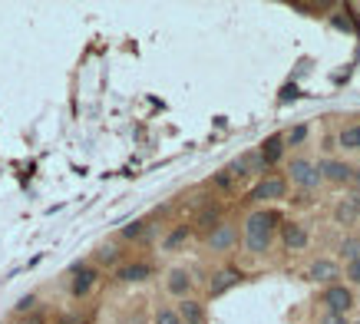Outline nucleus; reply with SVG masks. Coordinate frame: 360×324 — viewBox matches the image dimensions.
Segmentation results:
<instances>
[{
	"mask_svg": "<svg viewBox=\"0 0 360 324\" xmlns=\"http://www.w3.org/2000/svg\"><path fill=\"white\" fill-rule=\"evenodd\" d=\"M334 219H337V225H354V222H360V192H350L347 199H341V202L334 205Z\"/></svg>",
	"mask_w": 360,
	"mask_h": 324,
	"instance_id": "nucleus-7",
	"label": "nucleus"
},
{
	"mask_svg": "<svg viewBox=\"0 0 360 324\" xmlns=\"http://www.w3.org/2000/svg\"><path fill=\"white\" fill-rule=\"evenodd\" d=\"M265 159H261V153H245V155H238L231 166H228V172L238 179V175H258V172H265Z\"/></svg>",
	"mask_w": 360,
	"mask_h": 324,
	"instance_id": "nucleus-8",
	"label": "nucleus"
},
{
	"mask_svg": "<svg viewBox=\"0 0 360 324\" xmlns=\"http://www.w3.org/2000/svg\"><path fill=\"white\" fill-rule=\"evenodd\" d=\"M242 278H245V275H242L238 268H231V265L218 268V271L211 275V282H209V295L211 298H222L225 291H231L235 285H242Z\"/></svg>",
	"mask_w": 360,
	"mask_h": 324,
	"instance_id": "nucleus-5",
	"label": "nucleus"
},
{
	"mask_svg": "<svg viewBox=\"0 0 360 324\" xmlns=\"http://www.w3.org/2000/svg\"><path fill=\"white\" fill-rule=\"evenodd\" d=\"M337 142H341V149L360 153V123H354V126H344L341 136H337Z\"/></svg>",
	"mask_w": 360,
	"mask_h": 324,
	"instance_id": "nucleus-17",
	"label": "nucleus"
},
{
	"mask_svg": "<svg viewBox=\"0 0 360 324\" xmlns=\"http://www.w3.org/2000/svg\"><path fill=\"white\" fill-rule=\"evenodd\" d=\"M287 175H291V182L301 186V189H318V186H321V172H318L314 162H307V159H291Z\"/></svg>",
	"mask_w": 360,
	"mask_h": 324,
	"instance_id": "nucleus-3",
	"label": "nucleus"
},
{
	"mask_svg": "<svg viewBox=\"0 0 360 324\" xmlns=\"http://www.w3.org/2000/svg\"><path fill=\"white\" fill-rule=\"evenodd\" d=\"M298 96H301V90H298L294 83H287L285 90H281V103H291V99H298Z\"/></svg>",
	"mask_w": 360,
	"mask_h": 324,
	"instance_id": "nucleus-24",
	"label": "nucleus"
},
{
	"mask_svg": "<svg viewBox=\"0 0 360 324\" xmlns=\"http://www.w3.org/2000/svg\"><path fill=\"white\" fill-rule=\"evenodd\" d=\"M318 172H321V179L334 182V186H344V182L354 179V169H350L347 162H341V159H321V162H318Z\"/></svg>",
	"mask_w": 360,
	"mask_h": 324,
	"instance_id": "nucleus-6",
	"label": "nucleus"
},
{
	"mask_svg": "<svg viewBox=\"0 0 360 324\" xmlns=\"http://www.w3.org/2000/svg\"><path fill=\"white\" fill-rule=\"evenodd\" d=\"M146 235H149V225H146V222H129V225H123V238H129V242L146 238Z\"/></svg>",
	"mask_w": 360,
	"mask_h": 324,
	"instance_id": "nucleus-20",
	"label": "nucleus"
},
{
	"mask_svg": "<svg viewBox=\"0 0 360 324\" xmlns=\"http://www.w3.org/2000/svg\"><path fill=\"white\" fill-rule=\"evenodd\" d=\"M155 324H182V318H179L175 308H159L155 311Z\"/></svg>",
	"mask_w": 360,
	"mask_h": 324,
	"instance_id": "nucleus-21",
	"label": "nucleus"
},
{
	"mask_svg": "<svg viewBox=\"0 0 360 324\" xmlns=\"http://www.w3.org/2000/svg\"><path fill=\"white\" fill-rule=\"evenodd\" d=\"M347 278H350L354 285H360V258L357 262H347Z\"/></svg>",
	"mask_w": 360,
	"mask_h": 324,
	"instance_id": "nucleus-25",
	"label": "nucleus"
},
{
	"mask_svg": "<svg viewBox=\"0 0 360 324\" xmlns=\"http://www.w3.org/2000/svg\"><path fill=\"white\" fill-rule=\"evenodd\" d=\"M287 195V179L285 175H265L255 189H251V199L255 202H278Z\"/></svg>",
	"mask_w": 360,
	"mask_h": 324,
	"instance_id": "nucleus-4",
	"label": "nucleus"
},
{
	"mask_svg": "<svg viewBox=\"0 0 360 324\" xmlns=\"http://www.w3.org/2000/svg\"><path fill=\"white\" fill-rule=\"evenodd\" d=\"M152 275V268L146 262H133V265H123L116 268V282H123V285H136V282H146Z\"/></svg>",
	"mask_w": 360,
	"mask_h": 324,
	"instance_id": "nucleus-11",
	"label": "nucleus"
},
{
	"mask_svg": "<svg viewBox=\"0 0 360 324\" xmlns=\"http://www.w3.org/2000/svg\"><path fill=\"white\" fill-rule=\"evenodd\" d=\"M274 225H278V212L271 209H258L248 215L245 222V245L248 251H255V255H261L271 248V238H274Z\"/></svg>",
	"mask_w": 360,
	"mask_h": 324,
	"instance_id": "nucleus-1",
	"label": "nucleus"
},
{
	"mask_svg": "<svg viewBox=\"0 0 360 324\" xmlns=\"http://www.w3.org/2000/svg\"><path fill=\"white\" fill-rule=\"evenodd\" d=\"M281 242H285L287 251H304L307 248V229L301 222H285L281 225Z\"/></svg>",
	"mask_w": 360,
	"mask_h": 324,
	"instance_id": "nucleus-9",
	"label": "nucleus"
},
{
	"mask_svg": "<svg viewBox=\"0 0 360 324\" xmlns=\"http://www.w3.org/2000/svg\"><path fill=\"white\" fill-rule=\"evenodd\" d=\"M341 258L344 262H357L360 258V238H344L341 242Z\"/></svg>",
	"mask_w": 360,
	"mask_h": 324,
	"instance_id": "nucleus-19",
	"label": "nucleus"
},
{
	"mask_svg": "<svg viewBox=\"0 0 360 324\" xmlns=\"http://www.w3.org/2000/svg\"><path fill=\"white\" fill-rule=\"evenodd\" d=\"M37 305V298H34V295H27V298H20V305H17V311L20 314H23V311H30V308Z\"/></svg>",
	"mask_w": 360,
	"mask_h": 324,
	"instance_id": "nucleus-27",
	"label": "nucleus"
},
{
	"mask_svg": "<svg viewBox=\"0 0 360 324\" xmlns=\"http://www.w3.org/2000/svg\"><path fill=\"white\" fill-rule=\"evenodd\" d=\"M304 139H307V126H294V129H291V133H285V146H298V142H304Z\"/></svg>",
	"mask_w": 360,
	"mask_h": 324,
	"instance_id": "nucleus-23",
	"label": "nucleus"
},
{
	"mask_svg": "<svg viewBox=\"0 0 360 324\" xmlns=\"http://www.w3.org/2000/svg\"><path fill=\"white\" fill-rule=\"evenodd\" d=\"M321 305L327 308V314H347V311L354 308V291L344 285H327L324 288Z\"/></svg>",
	"mask_w": 360,
	"mask_h": 324,
	"instance_id": "nucleus-2",
	"label": "nucleus"
},
{
	"mask_svg": "<svg viewBox=\"0 0 360 324\" xmlns=\"http://www.w3.org/2000/svg\"><path fill=\"white\" fill-rule=\"evenodd\" d=\"M166 288H169L172 295L185 298V295H189V288H192L189 271H185V268H172V271H169V278H166Z\"/></svg>",
	"mask_w": 360,
	"mask_h": 324,
	"instance_id": "nucleus-15",
	"label": "nucleus"
},
{
	"mask_svg": "<svg viewBox=\"0 0 360 324\" xmlns=\"http://www.w3.org/2000/svg\"><path fill=\"white\" fill-rule=\"evenodd\" d=\"M261 159H265V166H274L281 155H285V136L281 133H274V136H268L265 142H261Z\"/></svg>",
	"mask_w": 360,
	"mask_h": 324,
	"instance_id": "nucleus-13",
	"label": "nucleus"
},
{
	"mask_svg": "<svg viewBox=\"0 0 360 324\" xmlns=\"http://www.w3.org/2000/svg\"><path fill=\"white\" fill-rule=\"evenodd\" d=\"M321 324H350V321H347V314H324Z\"/></svg>",
	"mask_w": 360,
	"mask_h": 324,
	"instance_id": "nucleus-26",
	"label": "nucleus"
},
{
	"mask_svg": "<svg viewBox=\"0 0 360 324\" xmlns=\"http://www.w3.org/2000/svg\"><path fill=\"white\" fill-rule=\"evenodd\" d=\"M337 275H341V268L334 265V262H327V258H318V262L311 265V271H307V278H311V282H318V285L334 282Z\"/></svg>",
	"mask_w": 360,
	"mask_h": 324,
	"instance_id": "nucleus-12",
	"label": "nucleus"
},
{
	"mask_svg": "<svg viewBox=\"0 0 360 324\" xmlns=\"http://www.w3.org/2000/svg\"><path fill=\"white\" fill-rule=\"evenodd\" d=\"M354 324H360V321H354Z\"/></svg>",
	"mask_w": 360,
	"mask_h": 324,
	"instance_id": "nucleus-29",
	"label": "nucleus"
},
{
	"mask_svg": "<svg viewBox=\"0 0 360 324\" xmlns=\"http://www.w3.org/2000/svg\"><path fill=\"white\" fill-rule=\"evenodd\" d=\"M96 278H99V271H96V268H76V282H73V295H76V298L90 295L93 285H96Z\"/></svg>",
	"mask_w": 360,
	"mask_h": 324,
	"instance_id": "nucleus-16",
	"label": "nucleus"
},
{
	"mask_svg": "<svg viewBox=\"0 0 360 324\" xmlns=\"http://www.w3.org/2000/svg\"><path fill=\"white\" fill-rule=\"evenodd\" d=\"M350 186H354V192H360V169H354V179H350Z\"/></svg>",
	"mask_w": 360,
	"mask_h": 324,
	"instance_id": "nucleus-28",
	"label": "nucleus"
},
{
	"mask_svg": "<svg viewBox=\"0 0 360 324\" xmlns=\"http://www.w3.org/2000/svg\"><path fill=\"white\" fill-rule=\"evenodd\" d=\"M96 258H99L103 265H116V262H119V248H116V245H103L99 251H96Z\"/></svg>",
	"mask_w": 360,
	"mask_h": 324,
	"instance_id": "nucleus-22",
	"label": "nucleus"
},
{
	"mask_svg": "<svg viewBox=\"0 0 360 324\" xmlns=\"http://www.w3.org/2000/svg\"><path fill=\"white\" fill-rule=\"evenodd\" d=\"M235 238H238L235 225L222 222V225H218L215 232H209V248H211V251H228V248L235 245Z\"/></svg>",
	"mask_w": 360,
	"mask_h": 324,
	"instance_id": "nucleus-10",
	"label": "nucleus"
},
{
	"mask_svg": "<svg viewBox=\"0 0 360 324\" xmlns=\"http://www.w3.org/2000/svg\"><path fill=\"white\" fill-rule=\"evenodd\" d=\"M189 235H192V229H189V225H179V229H172L169 235H166V242H162V248H166V251H175L179 245H185V242H189Z\"/></svg>",
	"mask_w": 360,
	"mask_h": 324,
	"instance_id": "nucleus-18",
	"label": "nucleus"
},
{
	"mask_svg": "<svg viewBox=\"0 0 360 324\" xmlns=\"http://www.w3.org/2000/svg\"><path fill=\"white\" fill-rule=\"evenodd\" d=\"M175 311H179L182 324H205V308L198 305V301H192V298H182Z\"/></svg>",
	"mask_w": 360,
	"mask_h": 324,
	"instance_id": "nucleus-14",
	"label": "nucleus"
}]
</instances>
